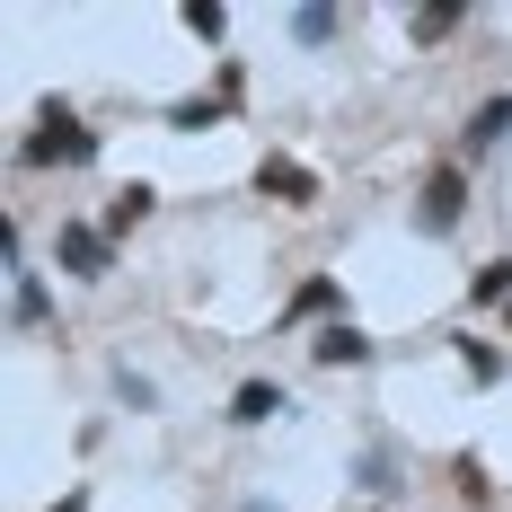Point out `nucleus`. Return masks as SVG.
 <instances>
[{
  "label": "nucleus",
  "mask_w": 512,
  "mask_h": 512,
  "mask_svg": "<svg viewBox=\"0 0 512 512\" xmlns=\"http://www.w3.org/2000/svg\"><path fill=\"white\" fill-rule=\"evenodd\" d=\"M53 512H89V486H71V495H62V504H53Z\"/></svg>",
  "instance_id": "aec40b11"
},
{
  "label": "nucleus",
  "mask_w": 512,
  "mask_h": 512,
  "mask_svg": "<svg viewBox=\"0 0 512 512\" xmlns=\"http://www.w3.org/2000/svg\"><path fill=\"white\" fill-rule=\"evenodd\" d=\"M274 415H292V389H283V380H239V389H230V424H239V433L274 424Z\"/></svg>",
  "instance_id": "423d86ee"
},
{
  "label": "nucleus",
  "mask_w": 512,
  "mask_h": 512,
  "mask_svg": "<svg viewBox=\"0 0 512 512\" xmlns=\"http://www.w3.org/2000/svg\"><path fill=\"white\" fill-rule=\"evenodd\" d=\"M451 354H460V371L477 380V389H495V380H504V354H495L486 336H451Z\"/></svg>",
  "instance_id": "ddd939ff"
},
{
  "label": "nucleus",
  "mask_w": 512,
  "mask_h": 512,
  "mask_svg": "<svg viewBox=\"0 0 512 512\" xmlns=\"http://www.w3.org/2000/svg\"><path fill=\"white\" fill-rule=\"evenodd\" d=\"M115 398H124V407H133V415H142V407H159V389H151V380H142V371H115Z\"/></svg>",
  "instance_id": "6ab92c4d"
},
{
  "label": "nucleus",
  "mask_w": 512,
  "mask_h": 512,
  "mask_svg": "<svg viewBox=\"0 0 512 512\" xmlns=\"http://www.w3.org/2000/svg\"><path fill=\"white\" fill-rule=\"evenodd\" d=\"M98 159V124H80L62 98L36 106V133H18V168H89Z\"/></svg>",
  "instance_id": "f257e3e1"
},
{
  "label": "nucleus",
  "mask_w": 512,
  "mask_h": 512,
  "mask_svg": "<svg viewBox=\"0 0 512 512\" xmlns=\"http://www.w3.org/2000/svg\"><path fill=\"white\" fill-rule=\"evenodd\" d=\"M407 27H415V45H442V36H460V27H468V9H460V0H433V9H415Z\"/></svg>",
  "instance_id": "2eb2a0df"
},
{
  "label": "nucleus",
  "mask_w": 512,
  "mask_h": 512,
  "mask_svg": "<svg viewBox=\"0 0 512 512\" xmlns=\"http://www.w3.org/2000/svg\"><path fill=\"white\" fill-rule=\"evenodd\" d=\"M345 301V292H336V274H309L301 292H292V309H283V318H274V327H283V336H292V327H309V318H327V309Z\"/></svg>",
  "instance_id": "9b49d317"
},
{
  "label": "nucleus",
  "mask_w": 512,
  "mask_h": 512,
  "mask_svg": "<svg viewBox=\"0 0 512 512\" xmlns=\"http://www.w3.org/2000/svg\"><path fill=\"white\" fill-rule=\"evenodd\" d=\"M151 212H159V186H142V177H133L124 195H106V221H98V230H106V239H133Z\"/></svg>",
  "instance_id": "1a4fd4ad"
},
{
  "label": "nucleus",
  "mask_w": 512,
  "mask_h": 512,
  "mask_svg": "<svg viewBox=\"0 0 512 512\" xmlns=\"http://www.w3.org/2000/svg\"><path fill=\"white\" fill-rule=\"evenodd\" d=\"M336 36H345V9H336V0H301V9H292V45L301 53L336 45Z\"/></svg>",
  "instance_id": "9d476101"
},
{
  "label": "nucleus",
  "mask_w": 512,
  "mask_h": 512,
  "mask_svg": "<svg viewBox=\"0 0 512 512\" xmlns=\"http://www.w3.org/2000/svg\"><path fill=\"white\" fill-rule=\"evenodd\" d=\"M460 221H468V168L442 159V168L424 177V195H415V230H424V239H451Z\"/></svg>",
  "instance_id": "f03ea898"
},
{
  "label": "nucleus",
  "mask_w": 512,
  "mask_h": 512,
  "mask_svg": "<svg viewBox=\"0 0 512 512\" xmlns=\"http://www.w3.org/2000/svg\"><path fill=\"white\" fill-rule=\"evenodd\" d=\"M371 354H380V345L362 336L354 318H336V327H318V336H309V362H327V371H354V362H371Z\"/></svg>",
  "instance_id": "0eeeda50"
},
{
  "label": "nucleus",
  "mask_w": 512,
  "mask_h": 512,
  "mask_svg": "<svg viewBox=\"0 0 512 512\" xmlns=\"http://www.w3.org/2000/svg\"><path fill=\"white\" fill-rule=\"evenodd\" d=\"M177 18H186V36H204V45H221V36H230V9H221V0H186Z\"/></svg>",
  "instance_id": "f3484780"
},
{
  "label": "nucleus",
  "mask_w": 512,
  "mask_h": 512,
  "mask_svg": "<svg viewBox=\"0 0 512 512\" xmlns=\"http://www.w3.org/2000/svg\"><path fill=\"white\" fill-rule=\"evenodd\" d=\"M468 301H477V309H512V256H495V265L468 274Z\"/></svg>",
  "instance_id": "4468645a"
},
{
  "label": "nucleus",
  "mask_w": 512,
  "mask_h": 512,
  "mask_svg": "<svg viewBox=\"0 0 512 512\" xmlns=\"http://www.w3.org/2000/svg\"><path fill=\"white\" fill-rule=\"evenodd\" d=\"M239 512H274V504H239Z\"/></svg>",
  "instance_id": "412c9836"
},
{
  "label": "nucleus",
  "mask_w": 512,
  "mask_h": 512,
  "mask_svg": "<svg viewBox=\"0 0 512 512\" xmlns=\"http://www.w3.org/2000/svg\"><path fill=\"white\" fill-rule=\"evenodd\" d=\"M451 477H460L468 504H495V477H486V460H477V451H460V460H451Z\"/></svg>",
  "instance_id": "a211bd4d"
},
{
  "label": "nucleus",
  "mask_w": 512,
  "mask_h": 512,
  "mask_svg": "<svg viewBox=\"0 0 512 512\" xmlns=\"http://www.w3.org/2000/svg\"><path fill=\"white\" fill-rule=\"evenodd\" d=\"M354 486H362V495H398V486H407V477H398V451H389V442L362 451V460H354Z\"/></svg>",
  "instance_id": "f8f14e48"
},
{
  "label": "nucleus",
  "mask_w": 512,
  "mask_h": 512,
  "mask_svg": "<svg viewBox=\"0 0 512 512\" xmlns=\"http://www.w3.org/2000/svg\"><path fill=\"white\" fill-rule=\"evenodd\" d=\"M504 327H512V309H504Z\"/></svg>",
  "instance_id": "4be33fe9"
},
{
  "label": "nucleus",
  "mask_w": 512,
  "mask_h": 512,
  "mask_svg": "<svg viewBox=\"0 0 512 512\" xmlns=\"http://www.w3.org/2000/svg\"><path fill=\"white\" fill-rule=\"evenodd\" d=\"M45 318H53V292H45V274H36V265H18V274H9V327H18V336H36Z\"/></svg>",
  "instance_id": "6e6552de"
},
{
  "label": "nucleus",
  "mask_w": 512,
  "mask_h": 512,
  "mask_svg": "<svg viewBox=\"0 0 512 512\" xmlns=\"http://www.w3.org/2000/svg\"><path fill=\"white\" fill-rule=\"evenodd\" d=\"M53 265L80 274V283H106V274H115V239H106L98 221H62V230H53Z\"/></svg>",
  "instance_id": "7ed1b4c3"
},
{
  "label": "nucleus",
  "mask_w": 512,
  "mask_h": 512,
  "mask_svg": "<svg viewBox=\"0 0 512 512\" xmlns=\"http://www.w3.org/2000/svg\"><path fill=\"white\" fill-rule=\"evenodd\" d=\"M504 142H512V89H504V98H486L460 124V168H468V159H486V151H504Z\"/></svg>",
  "instance_id": "20e7f679"
},
{
  "label": "nucleus",
  "mask_w": 512,
  "mask_h": 512,
  "mask_svg": "<svg viewBox=\"0 0 512 512\" xmlns=\"http://www.w3.org/2000/svg\"><path fill=\"white\" fill-rule=\"evenodd\" d=\"M221 115H230V98H177V106H168V124H177V133H212Z\"/></svg>",
  "instance_id": "dca6fc26"
},
{
  "label": "nucleus",
  "mask_w": 512,
  "mask_h": 512,
  "mask_svg": "<svg viewBox=\"0 0 512 512\" xmlns=\"http://www.w3.org/2000/svg\"><path fill=\"white\" fill-rule=\"evenodd\" d=\"M256 195H274V204H292V212H309L318 204V168H301V159H265V168H256Z\"/></svg>",
  "instance_id": "39448f33"
}]
</instances>
